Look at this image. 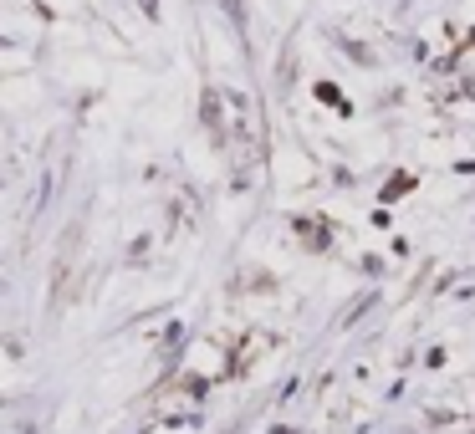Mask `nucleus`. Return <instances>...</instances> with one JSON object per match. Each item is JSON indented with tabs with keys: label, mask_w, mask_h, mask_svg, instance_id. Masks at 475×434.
Listing matches in <instances>:
<instances>
[]
</instances>
